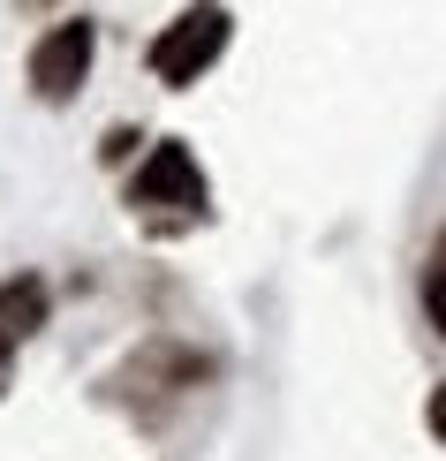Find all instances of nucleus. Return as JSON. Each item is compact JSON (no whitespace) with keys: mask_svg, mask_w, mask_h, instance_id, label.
Segmentation results:
<instances>
[{"mask_svg":"<svg viewBox=\"0 0 446 461\" xmlns=\"http://www.w3.org/2000/svg\"><path fill=\"white\" fill-rule=\"evenodd\" d=\"M423 424H432V438H439V447H446V386L432 393V409H423Z\"/></svg>","mask_w":446,"mask_h":461,"instance_id":"obj_6","label":"nucleus"},{"mask_svg":"<svg viewBox=\"0 0 446 461\" xmlns=\"http://www.w3.org/2000/svg\"><path fill=\"white\" fill-rule=\"evenodd\" d=\"M38 325H46V280L38 273L0 280V348H23Z\"/></svg>","mask_w":446,"mask_h":461,"instance_id":"obj_4","label":"nucleus"},{"mask_svg":"<svg viewBox=\"0 0 446 461\" xmlns=\"http://www.w3.org/2000/svg\"><path fill=\"white\" fill-rule=\"evenodd\" d=\"M227 38H235V23H227V8H220V0H189V8L174 15L167 31L151 38V53H144V61H151V76H159L167 91H182V84H197V76L227 53Z\"/></svg>","mask_w":446,"mask_h":461,"instance_id":"obj_1","label":"nucleus"},{"mask_svg":"<svg viewBox=\"0 0 446 461\" xmlns=\"http://www.w3.org/2000/svg\"><path fill=\"white\" fill-rule=\"evenodd\" d=\"M91 53H99V31L84 23V15H68V23H53L46 38L31 46V91L38 99H76L84 91V76H91Z\"/></svg>","mask_w":446,"mask_h":461,"instance_id":"obj_3","label":"nucleus"},{"mask_svg":"<svg viewBox=\"0 0 446 461\" xmlns=\"http://www.w3.org/2000/svg\"><path fill=\"white\" fill-rule=\"evenodd\" d=\"M8 371H15V348H0V393H8Z\"/></svg>","mask_w":446,"mask_h":461,"instance_id":"obj_7","label":"nucleus"},{"mask_svg":"<svg viewBox=\"0 0 446 461\" xmlns=\"http://www.w3.org/2000/svg\"><path fill=\"white\" fill-rule=\"evenodd\" d=\"M423 311H432V325L446 333V258H432V273H423Z\"/></svg>","mask_w":446,"mask_h":461,"instance_id":"obj_5","label":"nucleus"},{"mask_svg":"<svg viewBox=\"0 0 446 461\" xmlns=\"http://www.w3.org/2000/svg\"><path fill=\"white\" fill-rule=\"evenodd\" d=\"M23 8H46V0H23Z\"/></svg>","mask_w":446,"mask_h":461,"instance_id":"obj_8","label":"nucleus"},{"mask_svg":"<svg viewBox=\"0 0 446 461\" xmlns=\"http://www.w3.org/2000/svg\"><path fill=\"white\" fill-rule=\"evenodd\" d=\"M129 204H137L144 220H197L205 212V167L189 144H151V159L129 175Z\"/></svg>","mask_w":446,"mask_h":461,"instance_id":"obj_2","label":"nucleus"}]
</instances>
